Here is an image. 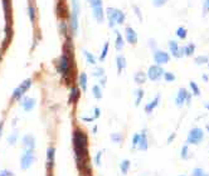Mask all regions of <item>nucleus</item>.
<instances>
[{
    "mask_svg": "<svg viewBox=\"0 0 209 176\" xmlns=\"http://www.w3.org/2000/svg\"><path fill=\"white\" fill-rule=\"evenodd\" d=\"M73 142H74V151H76L78 164H81V161H82V165H83V162H86V160H87V153H88L86 135L80 130H76L74 136H73Z\"/></svg>",
    "mask_w": 209,
    "mask_h": 176,
    "instance_id": "1",
    "label": "nucleus"
},
{
    "mask_svg": "<svg viewBox=\"0 0 209 176\" xmlns=\"http://www.w3.org/2000/svg\"><path fill=\"white\" fill-rule=\"evenodd\" d=\"M107 18L111 28L115 27V24H122L125 22V14L121 10L113 9V8L107 9Z\"/></svg>",
    "mask_w": 209,
    "mask_h": 176,
    "instance_id": "2",
    "label": "nucleus"
},
{
    "mask_svg": "<svg viewBox=\"0 0 209 176\" xmlns=\"http://www.w3.org/2000/svg\"><path fill=\"white\" fill-rule=\"evenodd\" d=\"M204 139V132L202 128L199 127H195V128H192L190 132L188 135V139H186V142L189 145H198L202 142V140Z\"/></svg>",
    "mask_w": 209,
    "mask_h": 176,
    "instance_id": "3",
    "label": "nucleus"
},
{
    "mask_svg": "<svg viewBox=\"0 0 209 176\" xmlns=\"http://www.w3.org/2000/svg\"><path fill=\"white\" fill-rule=\"evenodd\" d=\"M190 103V96H189V93L186 92L185 88H181L179 89L178 94H176V98H175V103L178 107H181L184 106V103Z\"/></svg>",
    "mask_w": 209,
    "mask_h": 176,
    "instance_id": "4",
    "label": "nucleus"
},
{
    "mask_svg": "<svg viewBox=\"0 0 209 176\" xmlns=\"http://www.w3.org/2000/svg\"><path fill=\"white\" fill-rule=\"evenodd\" d=\"M164 74V69L158 64V66H151L149 68V72H147V77L150 78L151 81H158L163 77Z\"/></svg>",
    "mask_w": 209,
    "mask_h": 176,
    "instance_id": "5",
    "label": "nucleus"
},
{
    "mask_svg": "<svg viewBox=\"0 0 209 176\" xmlns=\"http://www.w3.org/2000/svg\"><path fill=\"white\" fill-rule=\"evenodd\" d=\"M154 61H155L158 64H166V63H169V61H170V55H169L166 52L155 49V50H154Z\"/></svg>",
    "mask_w": 209,
    "mask_h": 176,
    "instance_id": "6",
    "label": "nucleus"
},
{
    "mask_svg": "<svg viewBox=\"0 0 209 176\" xmlns=\"http://www.w3.org/2000/svg\"><path fill=\"white\" fill-rule=\"evenodd\" d=\"M33 161H34L33 151H25V153L22 156V160H20V166H22V169H24V170L29 169V166L33 164Z\"/></svg>",
    "mask_w": 209,
    "mask_h": 176,
    "instance_id": "7",
    "label": "nucleus"
},
{
    "mask_svg": "<svg viewBox=\"0 0 209 176\" xmlns=\"http://www.w3.org/2000/svg\"><path fill=\"white\" fill-rule=\"evenodd\" d=\"M30 84H32V81H30V79H25L20 86H19V87L14 91L13 97H14V98H20V97L27 92V89L30 87Z\"/></svg>",
    "mask_w": 209,
    "mask_h": 176,
    "instance_id": "8",
    "label": "nucleus"
},
{
    "mask_svg": "<svg viewBox=\"0 0 209 176\" xmlns=\"http://www.w3.org/2000/svg\"><path fill=\"white\" fill-rule=\"evenodd\" d=\"M69 58H68V55L67 54H63L62 55V58H61V61H59V64H61V73L63 74V77H68V74H69Z\"/></svg>",
    "mask_w": 209,
    "mask_h": 176,
    "instance_id": "9",
    "label": "nucleus"
},
{
    "mask_svg": "<svg viewBox=\"0 0 209 176\" xmlns=\"http://www.w3.org/2000/svg\"><path fill=\"white\" fill-rule=\"evenodd\" d=\"M169 49H170V52H172V54H173L175 58H181V57L184 55L181 48L178 45V43H176L175 41H170V43H169Z\"/></svg>",
    "mask_w": 209,
    "mask_h": 176,
    "instance_id": "10",
    "label": "nucleus"
},
{
    "mask_svg": "<svg viewBox=\"0 0 209 176\" xmlns=\"http://www.w3.org/2000/svg\"><path fill=\"white\" fill-rule=\"evenodd\" d=\"M23 145H24V147H25V151H33V150H34V146H35L34 137H33V136H30V135L24 136Z\"/></svg>",
    "mask_w": 209,
    "mask_h": 176,
    "instance_id": "11",
    "label": "nucleus"
},
{
    "mask_svg": "<svg viewBox=\"0 0 209 176\" xmlns=\"http://www.w3.org/2000/svg\"><path fill=\"white\" fill-rule=\"evenodd\" d=\"M126 39L130 44H136L137 42V34L135 33V30L132 28H126Z\"/></svg>",
    "mask_w": 209,
    "mask_h": 176,
    "instance_id": "12",
    "label": "nucleus"
},
{
    "mask_svg": "<svg viewBox=\"0 0 209 176\" xmlns=\"http://www.w3.org/2000/svg\"><path fill=\"white\" fill-rule=\"evenodd\" d=\"M69 27L73 30V33H77V29H78V13L72 11L71 20H69Z\"/></svg>",
    "mask_w": 209,
    "mask_h": 176,
    "instance_id": "13",
    "label": "nucleus"
},
{
    "mask_svg": "<svg viewBox=\"0 0 209 176\" xmlns=\"http://www.w3.org/2000/svg\"><path fill=\"white\" fill-rule=\"evenodd\" d=\"M92 13H93V16L96 18V20L98 23L103 22V9H102V6H94V8H92Z\"/></svg>",
    "mask_w": 209,
    "mask_h": 176,
    "instance_id": "14",
    "label": "nucleus"
},
{
    "mask_svg": "<svg viewBox=\"0 0 209 176\" xmlns=\"http://www.w3.org/2000/svg\"><path fill=\"white\" fill-rule=\"evenodd\" d=\"M139 148L142 150V151H146L149 145H147V139H146V132L142 131V133L140 135V139H139V144H137Z\"/></svg>",
    "mask_w": 209,
    "mask_h": 176,
    "instance_id": "15",
    "label": "nucleus"
},
{
    "mask_svg": "<svg viewBox=\"0 0 209 176\" xmlns=\"http://www.w3.org/2000/svg\"><path fill=\"white\" fill-rule=\"evenodd\" d=\"M159 101H160V96L158 94V96L155 97V98H154V101H153V102H149V103L145 106V112H146V113H151V112H153V111L155 109V107L159 105Z\"/></svg>",
    "mask_w": 209,
    "mask_h": 176,
    "instance_id": "16",
    "label": "nucleus"
},
{
    "mask_svg": "<svg viewBox=\"0 0 209 176\" xmlns=\"http://www.w3.org/2000/svg\"><path fill=\"white\" fill-rule=\"evenodd\" d=\"M194 49H195V45L193 44V43H189V44H186L185 47H183L181 48V50H183V54L184 55H192L193 53H194Z\"/></svg>",
    "mask_w": 209,
    "mask_h": 176,
    "instance_id": "17",
    "label": "nucleus"
},
{
    "mask_svg": "<svg viewBox=\"0 0 209 176\" xmlns=\"http://www.w3.org/2000/svg\"><path fill=\"white\" fill-rule=\"evenodd\" d=\"M34 105H35V101H34L33 98H25V100L22 102V106H23V108H24L25 111H30V109L34 107Z\"/></svg>",
    "mask_w": 209,
    "mask_h": 176,
    "instance_id": "18",
    "label": "nucleus"
},
{
    "mask_svg": "<svg viewBox=\"0 0 209 176\" xmlns=\"http://www.w3.org/2000/svg\"><path fill=\"white\" fill-rule=\"evenodd\" d=\"M145 81H146V74H145V73L137 72V73L135 74V82H136L137 84H142V83H145Z\"/></svg>",
    "mask_w": 209,
    "mask_h": 176,
    "instance_id": "19",
    "label": "nucleus"
},
{
    "mask_svg": "<svg viewBox=\"0 0 209 176\" xmlns=\"http://www.w3.org/2000/svg\"><path fill=\"white\" fill-rule=\"evenodd\" d=\"M126 67V62H125V58L124 57H117V69L119 73H121V71Z\"/></svg>",
    "mask_w": 209,
    "mask_h": 176,
    "instance_id": "20",
    "label": "nucleus"
},
{
    "mask_svg": "<svg viewBox=\"0 0 209 176\" xmlns=\"http://www.w3.org/2000/svg\"><path fill=\"white\" fill-rule=\"evenodd\" d=\"M80 84H81L82 89L86 91V88H87V74L86 73H82L80 75Z\"/></svg>",
    "mask_w": 209,
    "mask_h": 176,
    "instance_id": "21",
    "label": "nucleus"
},
{
    "mask_svg": "<svg viewBox=\"0 0 209 176\" xmlns=\"http://www.w3.org/2000/svg\"><path fill=\"white\" fill-rule=\"evenodd\" d=\"M116 35H117V41H116V49L117 50H121L124 48V41H122V36L119 32H116Z\"/></svg>",
    "mask_w": 209,
    "mask_h": 176,
    "instance_id": "22",
    "label": "nucleus"
},
{
    "mask_svg": "<svg viewBox=\"0 0 209 176\" xmlns=\"http://www.w3.org/2000/svg\"><path fill=\"white\" fill-rule=\"evenodd\" d=\"M208 61H209V58L207 55H199V57L195 58V63L197 64H207Z\"/></svg>",
    "mask_w": 209,
    "mask_h": 176,
    "instance_id": "23",
    "label": "nucleus"
},
{
    "mask_svg": "<svg viewBox=\"0 0 209 176\" xmlns=\"http://www.w3.org/2000/svg\"><path fill=\"white\" fill-rule=\"evenodd\" d=\"M186 34H188V32H186V29H185L184 27L178 28V30H176V35H178L180 39H185V38H186Z\"/></svg>",
    "mask_w": 209,
    "mask_h": 176,
    "instance_id": "24",
    "label": "nucleus"
},
{
    "mask_svg": "<svg viewBox=\"0 0 209 176\" xmlns=\"http://www.w3.org/2000/svg\"><path fill=\"white\" fill-rule=\"evenodd\" d=\"M78 96H80V91L77 88H73L72 93H71V102H77Z\"/></svg>",
    "mask_w": 209,
    "mask_h": 176,
    "instance_id": "25",
    "label": "nucleus"
},
{
    "mask_svg": "<svg viewBox=\"0 0 209 176\" xmlns=\"http://www.w3.org/2000/svg\"><path fill=\"white\" fill-rule=\"evenodd\" d=\"M190 84V88H192V91H193V94L194 96H200V89H199V87H198V84L195 83V82H190L189 83Z\"/></svg>",
    "mask_w": 209,
    "mask_h": 176,
    "instance_id": "26",
    "label": "nucleus"
},
{
    "mask_svg": "<svg viewBox=\"0 0 209 176\" xmlns=\"http://www.w3.org/2000/svg\"><path fill=\"white\" fill-rule=\"evenodd\" d=\"M163 75H164V78H165L166 82H174V81H175V74L170 73V72H164Z\"/></svg>",
    "mask_w": 209,
    "mask_h": 176,
    "instance_id": "27",
    "label": "nucleus"
},
{
    "mask_svg": "<svg viewBox=\"0 0 209 176\" xmlns=\"http://www.w3.org/2000/svg\"><path fill=\"white\" fill-rule=\"evenodd\" d=\"M135 94H136V106H139L141 100H142V97H144V91L142 89H136Z\"/></svg>",
    "mask_w": 209,
    "mask_h": 176,
    "instance_id": "28",
    "label": "nucleus"
},
{
    "mask_svg": "<svg viewBox=\"0 0 209 176\" xmlns=\"http://www.w3.org/2000/svg\"><path fill=\"white\" fill-rule=\"evenodd\" d=\"M92 92H93V96L96 97L97 100L102 98V91L100 89V87H98V86H94V87H93V91H92Z\"/></svg>",
    "mask_w": 209,
    "mask_h": 176,
    "instance_id": "29",
    "label": "nucleus"
},
{
    "mask_svg": "<svg viewBox=\"0 0 209 176\" xmlns=\"http://www.w3.org/2000/svg\"><path fill=\"white\" fill-rule=\"evenodd\" d=\"M128 166H130V161H128V160H124V161L121 162V172H122L124 175L127 174Z\"/></svg>",
    "mask_w": 209,
    "mask_h": 176,
    "instance_id": "30",
    "label": "nucleus"
},
{
    "mask_svg": "<svg viewBox=\"0 0 209 176\" xmlns=\"http://www.w3.org/2000/svg\"><path fill=\"white\" fill-rule=\"evenodd\" d=\"M111 139L113 142H116V144H120L122 141V135L121 133H112L111 135Z\"/></svg>",
    "mask_w": 209,
    "mask_h": 176,
    "instance_id": "31",
    "label": "nucleus"
},
{
    "mask_svg": "<svg viewBox=\"0 0 209 176\" xmlns=\"http://www.w3.org/2000/svg\"><path fill=\"white\" fill-rule=\"evenodd\" d=\"M83 53H85V55H86V58H87V62H88L89 64H94V63H96V59H94V57H93L91 53H88L87 50H85Z\"/></svg>",
    "mask_w": 209,
    "mask_h": 176,
    "instance_id": "32",
    "label": "nucleus"
},
{
    "mask_svg": "<svg viewBox=\"0 0 209 176\" xmlns=\"http://www.w3.org/2000/svg\"><path fill=\"white\" fill-rule=\"evenodd\" d=\"M16 136H18V132H14L13 135H10L9 137H8V141H9L10 145H14L16 142Z\"/></svg>",
    "mask_w": 209,
    "mask_h": 176,
    "instance_id": "33",
    "label": "nucleus"
},
{
    "mask_svg": "<svg viewBox=\"0 0 209 176\" xmlns=\"http://www.w3.org/2000/svg\"><path fill=\"white\" fill-rule=\"evenodd\" d=\"M54 160V148H49L48 150V162L52 164Z\"/></svg>",
    "mask_w": 209,
    "mask_h": 176,
    "instance_id": "34",
    "label": "nucleus"
},
{
    "mask_svg": "<svg viewBox=\"0 0 209 176\" xmlns=\"http://www.w3.org/2000/svg\"><path fill=\"white\" fill-rule=\"evenodd\" d=\"M107 52H108V43H105L103 52H102V54H101V57H100V61H103V59H105L106 55H107Z\"/></svg>",
    "mask_w": 209,
    "mask_h": 176,
    "instance_id": "35",
    "label": "nucleus"
},
{
    "mask_svg": "<svg viewBox=\"0 0 209 176\" xmlns=\"http://www.w3.org/2000/svg\"><path fill=\"white\" fill-rule=\"evenodd\" d=\"M209 11V0H204V6H203V15L205 16Z\"/></svg>",
    "mask_w": 209,
    "mask_h": 176,
    "instance_id": "36",
    "label": "nucleus"
},
{
    "mask_svg": "<svg viewBox=\"0 0 209 176\" xmlns=\"http://www.w3.org/2000/svg\"><path fill=\"white\" fill-rule=\"evenodd\" d=\"M89 4L92 5V8H94V6H102V0H89Z\"/></svg>",
    "mask_w": 209,
    "mask_h": 176,
    "instance_id": "37",
    "label": "nucleus"
},
{
    "mask_svg": "<svg viewBox=\"0 0 209 176\" xmlns=\"http://www.w3.org/2000/svg\"><path fill=\"white\" fill-rule=\"evenodd\" d=\"M166 2L168 0H154V5L156 6V8H160V6H163V5H165L166 4Z\"/></svg>",
    "mask_w": 209,
    "mask_h": 176,
    "instance_id": "38",
    "label": "nucleus"
},
{
    "mask_svg": "<svg viewBox=\"0 0 209 176\" xmlns=\"http://www.w3.org/2000/svg\"><path fill=\"white\" fill-rule=\"evenodd\" d=\"M204 175V171L202 169H194L193 170V176H203Z\"/></svg>",
    "mask_w": 209,
    "mask_h": 176,
    "instance_id": "39",
    "label": "nucleus"
},
{
    "mask_svg": "<svg viewBox=\"0 0 209 176\" xmlns=\"http://www.w3.org/2000/svg\"><path fill=\"white\" fill-rule=\"evenodd\" d=\"M181 157H183V159H186V157H188V146H186V145L183 146V148H181Z\"/></svg>",
    "mask_w": 209,
    "mask_h": 176,
    "instance_id": "40",
    "label": "nucleus"
},
{
    "mask_svg": "<svg viewBox=\"0 0 209 176\" xmlns=\"http://www.w3.org/2000/svg\"><path fill=\"white\" fill-rule=\"evenodd\" d=\"M139 139H140V135H139V133H136V135L134 136V141H132V147H136V146H137V144H139Z\"/></svg>",
    "mask_w": 209,
    "mask_h": 176,
    "instance_id": "41",
    "label": "nucleus"
},
{
    "mask_svg": "<svg viewBox=\"0 0 209 176\" xmlns=\"http://www.w3.org/2000/svg\"><path fill=\"white\" fill-rule=\"evenodd\" d=\"M29 16H30V20H32V22L35 20V11H34V8H29Z\"/></svg>",
    "mask_w": 209,
    "mask_h": 176,
    "instance_id": "42",
    "label": "nucleus"
},
{
    "mask_svg": "<svg viewBox=\"0 0 209 176\" xmlns=\"http://www.w3.org/2000/svg\"><path fill=\"white\" fill-rule=\"evenodd\" d=\"M93 75H97V77H102V75H103V69H101V68H97L96 71L93 72Z\"/></svg>",
    "mask_w": 209,
    "mask_h": 176,
    "instance_id": "43",
    "label": "nucleus"
},
{
    "mask_svg": "<svg viewBox=\"0 0 209 176\" xmlns=\"http://www.w3.org/2000/svg\"><path fill=\"white\" fill-rule=\"evenodd\" d=\"M0 176H14V175L11 172H9L8 170H4V171L0 172Z\"/></svg>",
    "mask_w": 209,
    "mask_h": 176,
    "instance_id": "44",
    "label": "nucleus"
},
{
    "mask_svg": "<svg viewBox=\"0 0 209 176\" xmlns=\"http://www.w3.org/2000/svg\"><path fill=\"white\" fill-rule=\"evenodd\" d=\"M101 155H102V152L100 151V152L97 153V156H96V162H97V165H100V157H101Z\"/></svg>",
    "mask_w": 209,
    "mask_h": 176,
    "instance_id": "45",
    "label": "nucleus"
},
{
    "mask_svg": "<svg viewBox=\"0 0 209 176\" xmlns=\"http://www.w3.org/2000/svg\"><path fill=\"white\" fill-rule=\"evenodd\" d=\"M175 139V133H173V135H170V137H169V140H168V144H170L173 140Z\"/></svg>",
    "mask_w": 209,
    "mask_h": 176,
    "instance_id": "46",
    "label": "nucleus"
},
{
    "mask_svg": "<svg viewBox=\"0 0 209 176\" xmlns=\"http://www.w3.org/2000/svg\"><path fill=\"white\" fill-rule=\"evenodd\" d=\"M100 83H101V84H103V86L106 84V78H105V77H103V79H102V78L100 79Z\"/></svg>",
    "mask_w": 209,
    "mask_h": 176,
    "instance_id": "47",
    "label": "nucleus"
},
{
    "mask_svg": "<svg viewBox=\"0 0 209 176\" xmlns=\"http://www.w3.org/2000/svg\"><path fill=\"white\" fill-rule=\"evenodd\" d=\"M203 79H204L205 82H208V79H209V78H208V75H207V74H203Z\"/></svg>",
    "mask_w": 209,
    "mask_h": 176,
    "instance_id": "48",
    "label": "nucleus"
},
{
    "mask_svg": "<svg viewBox=\"0 0 209 176\" xmlns=\"http://www.w3.org/2000/svg\"><path fill=\"white\" fill-rule=\"evenodd\" d=\"M94 111H96V117H98V116H100V109H98V108H96Z\"/></svg>",
    "mask_w": 209,
    "mask_h": 176,
    "instance_id": "49",
    "label": "nucleus"
},
{
    "mask_svg": "<svg viewBox=\"0 0 209 176\" xmlns=\"http://www.w3.org/2000/svg\"><path fill=\"white\" fill-rule=\"evenodd\" d=\"M205 108H207V109H209V102H208V103L205 105Z\"/></svg>",
    "mask_w": 209,
    "mask_h": 176,
    "instance_id": "50",
    "label": "nucleus"
},
{
    "mask_svg": "<svg viewBox=\"0 0 209 176\" xmlns=\"http://www.w3.org/2000/svg\"><path fill=\"white\" fill-rule=\"evenodd\" d=\"M3 128V123H0V130H2Z\"/></svg>",
    "mask_w": 209,
    "mask_h": 176,
    "instance_id": "51",
    "label": "nucleus"
},
{
    "mask_svg": "<svg viewBox=\"0 0 209 176\" xmlns=\"http://www.w3.org/2000/svg\"><path fill=\"white\" fill-rule=\"evenodd\" d=\"M207 130H208V131H209V125H208V126H207Z\"/></svg>",
    "mask_w": 209,
    "mask_h": 176,
    "instance_id": "52",
    "label": "nucleus"
},
{
    "mask_svg": "<svg viewBox=\"0 0 209 176\" xmlns=\"http://www.w3.org/2000/svg\"><path fill=\"white\" fill-rule=\"evenodd\" d=\"M203 176H209V175H205V174H204V175H203Z\"/></svg>",
    "mask_w": 209,
    "mask_h": 176,
    "instance_id": "53",
    "label": "nucleus"
},
{
    "mask_svg": "<svg viewBox=\"0 0 209 176\" xmlns=\"http://www.w3.org/2000/svg\"><path fill=\"white\" fill-rule=\"evenodd\" d=\"M179 176H185V175H179Z\"/></svg>",
    "mask_w": 209,
    "mask_h": 176,
    "instance_id": "54",
    "label": "nucleus"
},
{
    "mask_svg": "<svg viewBox=\"0 0 209 176\" xmlns=\"http://www.w3.org/2000/svg\"><path fill=\"white\" fill-rule=\"evenodd\" d=\"M208 66H209V63H208Z\"/></svg>",
    "mask_w": 209,
    "mask_h": 176,
    "instance_id": "55",
    "label": "nucleus"
}]
</instances>
